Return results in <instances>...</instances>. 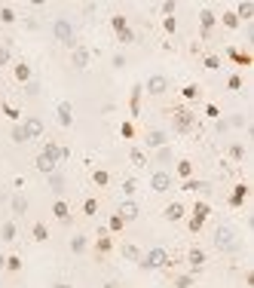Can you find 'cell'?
<instances>
[{"instance_id": "cell-23", "label": "cell", "mask_w": 254, "mask_h": 288, "mask_svg": "<svg viewBox=\"0 0 254 288\" xmlns=\"http://www.w3.org/2000/svg\"><path fill=\"white\" fill-rule=\"evenodd\" d=\"M227 56L239 65V68H248L251 65V56H248V52H242V49H236V46H227Z\"/></svg>"}, {"instance_id": "cell-18", "label": "cell", "mask_w": 254, "mask_h": 288, "mask_svg": "<svg viewBox=\"0 0 254 288\" xmlns=\"http://www.w3.org/2000/svg\"><path fill=\"white\" fill-rule=\"evenodd\" d=\"M117 215H120V218H123L126 224H132V221L138 218V215H141V209H138V203H135V200H126V203L117 209Z\"/></svg>"}, {"instance_id": "cell-2", "label": "cell", "mask_w": 254, "mask_h": 288, "mask_svg": "<svg viewBox=\"0 0 254 288\" xmlns=\"http://www.w3.org/2000/svg\"><path fill=\"white\" fill-rule=\"evenodd\" d=\"M52 34H56V40L64 43L67 49H77V46H80L77 34H74V25H70L67 19H56V22H52Z\"/></svg>"}, {"instance_id": "cell-31", "label": "cell", "mask_w": 254, "mask_h": 288, "mask_svg": "<svg viewBox=\"0 0 254 288\" xmlns=\"http://www.w3.org/2000/svg\"><path fill=\"white\" fill-rule=\"evenodd\" d=\"M129 159H132V166H138V169L147 166V153H144L141 147H132V150H129Z\"/></svg>"}, {"instance_id": "cell-16", "label": "cell", "mask_w": 254, "mask_h": 288, "mask_svg": "<svg viewBox=\"0 0 254 288\" xmlns=\"http://www.w3.org/2000/svg\"><path fill=\"white\" fill-rule=\"evenodd\" d=\"M141 98H144V86L135 83V86H132V92H129V117H132V120L141 114Z\"/></svg>"}, {"instance_id": "cell-39", "label": "cell", "mask_w": 254, "mask_h": 288, "mask_svg": "<svg viewBox=\"0 0 254 288\" xmlns=\"http://www.w3.org/2000/svg\"><path fill=\"white\" fill-rule=\"evenodd\" d=\"M175 288H193V282H196V276H190V273H178L175 279Z\"/></svg>"}, {"instance_id": "cell-60", "label": "cell", "mask_w": 254, "mask_h": 288, "mask_svg": "<svg viewBox=\"0 0 254 288\" xmlns=\"http://www.w3.org/2000/svg\"><path fill=\"white\" fill-rule=\"evenodd\" d=\"M101 288H120V285H117V282H104Z\"/></svg>"}, {"instance_id": "cell-7", "label": "cell", "mask_w": 254, "mask_h": 288, "mask_svg": "<svg viewBox=\"0 0 254 288\" xmlns=\"http://www.w3.org/2000/svg\"><path fill=\"white\" fill-rule=\"evenodd\" d=\"M214 245L221 248V251H230L233 245H236V233H233V227H227V224H221L214 230Z\"/></svg>"}, {"instance_id": "cell-42", "label": "cell", "mask_w": 254, "mask_h": 288, "mask_svg": "<svg viewBox=\"0 0 254 288\" xmlns=\"http://www.w3.org/2000/svg\"><path fill=\"white\" fill-rule=\"evenodd\" d=\"M83 215H86V218H92V215H98V200H95V196H89V200H83Z\"/></svg>"}, {"instance_id": "cell-53", "label": "cell", "mask_w": 254, "mask_h": 288, "mask_svg": "<svg viewBox=\"0 0 254 288\" xmlns=\"http://www.w3.org/2000/svg\"><path fill=\"white\" fill-rule=\"evenodd\" d=\"M175 9H178V3H175V0H166V3L159 6V12H162V15H175Z\"/></svg>"}, {"instance_id": "cell-58", "label": "cell", "mask_w": 254, "mask_h": 288, "mask_svg": "<svg viewBox=\"0 0 254 288\" xmlns=\"http://www.w3.org/2000/svg\"><path fill=\"white\" fill-rule=\"evenodd\" d=\"M25 95H37V83H25Z\"/></svg>"}, {"instance_id": "cell-54", "label": "cell", "mask_w": 254, "mask_h": 288, "mask_svg": "<svg viewBox=\"0 0 254 288\" xmlns=\"http://www.w3.org/2000/svg\"><path fill=\"white\" fill-rule=\"evenodd\" d=\"M9 59H12L9 46H0V68H6V65H9Z\"/></svg>"}, {"instance_id": "cell-13", "label": "cell", "mask_w": 254, "mask_h": 288, "mask_svg": "<svg viewBox=\"0 0 254 288\" xmlns=\"http://www.w3.org/2000/svg\"><path fill=\"white\" fill-rule=\"evenodd\" d=\"M144 144H147L150 150L166 147V144H169V132H162V129H150L147 135H144Z\"/></svg>"}, {"instance_id": "cell-55", "label": "cell", "mask_w": 254, "mask_h": 288, "mask_svg": "<svg viewBox=\"0 0 254 288\" xmlns=\"http://www.w3.org/2000/svg\"><path fill=\"white\" fill-rule=\"evenodd\" d=\"M114 68H117V71L126 68V56H123V52H117V56H114Z\"/></svg>"}, {"instance_id": "cell-26", "label": "cell", "mask_w": 254, "mask_h": 288, "mask_svg": "<svg viewBox=\"0 0 254 288\" xmlns=\"http://www.w3.org/2000/svg\"><path fill=\"white\" fill-rule=\"evenodd\" d=\"M34 166H37V172H43V175H52V172L59 169V166L52 163L49 156H43V153H37V159H34Z\"/></svg>"}, {"instance_id": "cell-37", "label": "cell", "mask_w": 254, "mask_h": 288, "mask_svg": "<svg viewBox=\"0 0 254 288\" xmlns=\"http://www.w3.org/2000/svg\"><path fill=\"white\" fill-rule=\"evenodd\" d=\"M227 153H230V159H236V163H242V159H245V147H242L239 141H233L230 147H227Z\"/></svg>"}, {"instance_id": "cell-28", "label": "cell", "mask_w": 254, "mask_h": 288, "mask_svg": "<svg viewBox=\"0 0 254 288\" xmlns=\"http://www.w3.org/2000/svg\"><path fill=\"white\" fill-rule=\"evenodd\" d=\"M46 181H49V190H56V193H62L64 190V175L56 169L52 175H46Z\"/></svg>"}, {"instance_id": "cell-14", "label": "cell", "mask_w": 254, "mask_h": 288, "mask_svg": "<svg viewBox=\"0 0 254 288\" xmlns=\"http://www.w3.org/2000/svg\"><path fill=\"white\" fill-rule=\"evenodd\" d=\"M214 25H217V15H214L208 6H205V9H199V34H202V37H208Z\"/></svg>"}, {"instance_id": "cell-38", "label": "cell", "mask_w": 254, "mask_h": 288, "mask_svg": "<svg viewBox=\"0 0 254 288\" xmlns=\"http://www.w3.org/2000/svg\"><path fill=\"white\" fill-rule=\"evenodd\" d=\"M178 178H181V181L193 178V163H190V159H181V163H178Z\"/></svg>"}, {"instance_id": "cell-45", "label": "cell", "mask_w": 254, "mask_h": 288, "mask_svg": "<svg viewBox=\"0 0 254 288\" xmlns=\"http://www.w3.org/2000/svg\"><path fill=\"white\" fill-rule=\"evenodd\" d=\"M15 19H19V15H15L12 6H0V22H3V25H12Z\"/></svg>"}, {"instance_id": "cell-8", "label": "cell", "mask_w": 254, "mask_h": 288, "mask_svg": "<svg viewBox=\"0 0 254 288\" xmlns=\"http://www.w3.org/2000/svg\"><path fill=\"white\" fill-rule=\"evenodd\" d=\"M56 120H59L62 129H70V126H74V104H70V101H59V107H56Z\"/></svg>"}, {"instance_id": "cell-20", "label": "cell", "mask_w": 254, "mask_h": 288, "mask_svg": "<svg viewBox=\"0 0 254 288\" xmlns=\"http://www.w3.org/2000/svg\"><path fill=\"white\" fill-rule=\"evenodd\" d=\"M111 248H114V239H111V233H107V230L101 227V230H98V239H95V251H98V255L104 258Z\"/></svg>"}, {"instance_id": "cell-49", "label": "cell", "mask_w": 254, "mask_h": 288, "mask_svg": "<svg viewBox=\"0 0 254 288\" xmlns=\"http://www.w3.org/2000/svg\"><path fill=\"white\" fill-rule=\"evenodd\" d=\"M227 89H230V92H239V89H242V77L239 74H230L227 77Z\"/></svg>"}, {"instance_id": "cell-6", "label": "cell", "mask_w": 254, "mask_h": 288, "mask_svg": "<svg viewBox=\"0 0 254 288\" xmlns=\"http://www.w3.org/2000/svg\"><path fill=\"white\" fill-rule=\"evenodd\" d=\"M187 264H190V276H202V270H205V251L199 248V245H190Z\"/></svg>"}, {"instance_id": "cell-30", "label": "cell", "mask_w": 254, "mask_h": 288, "mask_svg": "<svg viewBox=\"0 0 254 288\" xmlns=\"http://www.w3.org/2000/svg\"><path fill=\"white\" fill-rule=\"evenodd\" d=\"M233 12H236V19H239V22H245V19H251V15H254V3H248V0H245V3H239Z\"/></svg>"}, {"instance_id": "cell-51", "label": "cell", "mask_w": 254, "mask_h": 288, "mask_svg": "<svg viewBox=\"0 0 254 288\" xmlns=\"http://www.w3.org/2000/svg\"><path fill=\"white\" fill-rule=\"evenodd\" d=\"M156 159H159V163H172V147H169V144L156 150Z\"/></svg>"}, {"instance_id": "cell-50", "label": "cell", "mask_w": 254, "mask_h": 288, "mask_svg": "<svg viewBox=\"0 0 254 288\" xmlns=\"http://www.w3.org/2000/svg\"><path fill=\"white\" fill-rule=\"evenodd\" d=\"M162 31H166V34L178 31V19H175V15H166V19H162Z\"/></svg>"}, {"instance_id": "cell-10", "label": "cell", "mask_w": 254, "mask_h": 288, "mask_svg": "<svg viewBox=\"0 0 254 288\" xmlns=\"http://www.w3.org/2000/svg\"><path fill=\"white\" fill-rule=\"evenodd\" d=\"M43 156H49L52 163L59 166L62 159H67V156H70V150H67V147H62V144H56V141H46V144H43Z\"/></svg>"}, {"instance_id": "cell-52", "label": "cell", "mask_w": 254, "mask_h": 288, "mask_svg": "<svg viewBox=\"0 0 254 288\" xmlns=\"http://www.w3.org/2000/svg\"><path fill=\"white\" fill-rule=\"evenodd\" d=\"M202 65H205L208 71H217V68H221V59H217V56H205V59H202Z\"/></svg>"}, {"instance_id": "cell-36", "label": "cell", "mask_w": 254, "mask_h": 288, "mask_svg": "<svg viewBox=\"0 0 254 288\" xmlns=\"http://www.w3.org/2000/svg\"><path fill=\"white\" fill-rule=\"evenodd\" d=\"M123 227H126V221L120 218V215H111V218H107V224H104V230H107V233H120Z\"/></svg>"}, {"instance_id": "cell-9", "label": "cell", "mask_w": 254, "mask_h": 288, "mask_svg": "<svg viewBox=\"0 0 254 288\" xmlns=\"http://www.w3.org/2000/svg\"><path fill=\"white\" fill-rule=\"evenodd\" d=\"M162 218H166L169 224L184 221V218H187V206H184V203H169L166 209H162Z\"/></svg>"}, {"instance_id": "cell-41", "label": "cell", "mask_w": 254, "mask_h": 288, "mask_svg": "<svg viewBox=\"0 0 254 288\" xmlns=\"http://www.w3.org/2000/svg\"><path fill=\"white\" fill-rule=\"evenodd\" d=\"M111 28L120 34V31H126V28H129V19H126L123 12H117V15H111Z\"/></svg>"}, {"instance_id": "cell-15", "label": "cell", "mask_w": 254, "mask_h": 288, "mask_svg": "<svg viewBox=\"0 0 254 288\" xmlns=\"http://www.w3.org/2000/svg\"><path fill=\"white\" fill-rule=\"evenodd\" d=\"M22 129H25L28 141H34V138L43 135V120H37V117H25V120H22Z\"/></svg>"}, {"instance_id": "cell-25", "label": "cell", "mask_w": 254, "mask_h": 288, "mask_svg": "<svg viewBox=\"0 0 254 288\" xmlns=\"http://www.w3.org/2000/svg\"><path fill=\"white\" fill-rule=\"evenodd\" d=\"M31 239H34V242H46V239H49V227H46L43 221H34V227H31Z\"/></svg>"}, {"instance_id": "cell-27", "label": "cell", "mask_w": 254, "mask_h": 288, "mask_svg": "<svg viewBox=\"0 0 254 288\" xmlns=\"http://www.w3.org/2000/svg\"><path fill=\"white\" fill-rule=\"evenodd\" d=\"M67 248L74 251V255H83V251L89 248V239L83 236V233H77V236H70V242H67Z\"/></svg>"}, {"instance_id": "cell-35", "label": "cell", "mask_w": 254, "mask_h": 288, "mask_svg": "<svg viewBox=\"0 0 254 288\" xmlns=\"http://www.w3.org/2000/svg\"><path fill=\"white\" fill-rule=\"evenodd\" d=\"M123 258H126V261H132V264H138V261H141V248L132 245V242H129V245H123Z\"/></svg>"}, {"instance_id": "cell-1", "label": "cell", "mask_w": 254, "mask_h": 288, "mask_svg": "<svg viewBox=\"0 0 254 288\" xmlns=\"http://www.w3.org/2000/svg\"><path fill=\"white\" fill-rule=\"evenodd\" d=\"M138 267L141 270H166V267H172V258H169V251L162 245H156V248L147 251V255H141Z\"/></svg>"}, {"instance_id": "cell-21", "label": "cell", "mask_w": 254, "mask_h": 288, "mask_svg": "<svg viewBox=\"0 0 254 288\" xmlns=\"http://www.w3.org/2000/svg\"><path fill=\"white\" fill-rule=\"evenodd\" d=\"M181 190L184 193H202V190H208V181H202V178H187V181H181Z\"/></svg>"}, {"instance_id": "cell-59", "label": "cell", "mask_w": 254, "mask_h": 288, "mask_svg": "<svg viewBox=\"0 0 254 288\" xmlns=\"http://www.w3.org/2000/svg\"><path fill=\"white\" fill-rule=\"evenodd\" d=\"M6 267V255H3V251H0V270H3Z\"/></svg>"}, {"instance_id": "cell-29", "label": "cell", "mask_w": 254, "mask_h": 288, "mask_svg": "<svg viewBox=\"0 0 254 288\" xmlns=\"http://www.w3.org/2000/svg\"><path fill=\"white\" fill-rule=\"evenodd\" d=\"M92 184L95 187H107L111 184V172L107 169H92Z\"/></svg>"}, {"instance_id": "cell-32", "label": "cell", "mask_w": 254, "mask_h": 288, "mask_svg": "<svg viewBox=\"0 0 254 288\" xmlns=\"http://www.w3.org/2000/svg\"><path fill=\"white\" fill-rule=\"evenodd\" d=\"M217 22H221L224 28H230V31H236V28L242 25L239 19H236V12H233V9H227V12H224V15H221V19H217Z\"/></svg>"}, {"instance_id": "cell-17", "label": "cell", "mask_w": 254, "mask_h": 288, "mask_svg": "<svg viewBox=\"0 0 254 288\" xmlns=\"http://www.w3.org/2000/svg\"><path fill=\"white\" fill-rule=\"evenodd\" d=\"M245 200H248V184L242 181V184H236V187H233V193H230V200H227V203H230V209H242Z\"/></svg>"}, {"instance_id": "cell-12", "label": "cell", "mask_w": 254, "mask_h": 288, "mask_svg": "<svg viewBox=\"0 0 254 288\" xmlns=\"http://www.w3.org/2000/svg\"><path fill=\"white\" fill-rule=\"evenodd\" d=\"M150 190L153 193H169L172 190V175L169 172H153L150 175Z\"/></svg>"}, {"instance_id": "cell-57", "label": "cell", "mask_w": 254, "mask_h": 288, "mask_svg": "<svg viewBox=\"0 0 254 288\" xmlns=\"http://www.w3.org/2000/svg\"><path fill=\"white\" fill-rule=\"evenodd\" d=\"M221 111H217V104H205V117H217Z\"/></svg>"}, {"instance_id": "cell-47", "label": "cell", "mask_w": 254, "mask_h": 288, "mask_svg": "<svg viewBox=\"0 0 254 288\" xmlns=\"http://www.w3.org/2000/svg\"><path fill=\"white\" fill-rule=\"evenodd\" d=\"M3 270H9V273H19V270H22V258H19V255H9Z\"/></svg>"}, {"instance_id": "cell-24", "label": "cell", "mask_w": 254, "mask_h": 288, "mask_svg": "<svg viewBox=\"0 0 254 288\" xmlns=\"http://www.w3.org/2000/svg\"><path fill=\"white\" fill-rule=\"evenodd\" d=\"M9 209H12V215H28V196L25 193H15L12 200H9Z\"/></svg>"}, {"instance_id": "cell-44", "label": "cell", "mask_w": 254, "mask_h": 288, "mask_svg": "<svg viewBox=\"0 0 254 288\" xmlns=\"http://www.w3.org/2000/svg\"><path fill=\"white\" fill-rule=\"evenodd\" d=\"M123 193H126V200H132V196L138 193V181H135V178H126V181H123Z\"/></svg>"}, {"instance_id": "cell-5", "label": "cell", "mask_w": 254, "mask_h": 288, "mask_svg": "<svg viewBox=\"0 0 254 288\" xmlns=\"http://www.w3.org/2000/svg\"><path fill=\"white\" fill-rule=\"evenodd\" d=\"M141 86H144V95H153V98H156V95H166V92H169V80L162 77V74H150V77L144 80Z\"/></svg>"}, {"instance_id": "cell-61", "label": "cell", "mask_w": 254, "mask_h": 288, "mask_svg": "<svg viewBox=\"0 0 254 288\" xmlns=\"http://www.w3.org/2000/svg\"><path fill=\"white\" fill-rule=\"evenodd\" d=\"M56 288H74V285H67V282H59V285H56Z\"/></svg>"}, {"instance_id": "cell-11", "label": "cell", "mask_w": 254, "mask_h": 288, "mask_svg": "<svg viewBox=\"0 0 254 288\" xmlns=\"http://www.w3.org/2000/svg\"><path fill=\"white\" fill-rule=\"evenodd\" d=\"M70 62H74V68L77 71H86L89 68V62H92V52H89V46H77V49H70Z\"/></svg>"}, {"instance_id": "cell-3", "label": "cell", "mask_w": 254, "mask_h": 288, "mask_svg": "<svg viewBox=\"0 0 254 288\" xmlns=\"http://www.w3.org/2000/svg\"><path fill=\"white\" fill-rule=\"evenodd\" d=\"M172 126H175L178 135H187V132H193V126H196V114L187 111V107H178V111H172Z\"/></svg>"}, {"instance_id": "cell-4", "label": "cell", "mask_w": 254, "mask_h": 288, "mask_svg": "<svg viewBox=\"0 0 254 288\" xmlns=\"http://www.w3.org/2000/svg\"><path fill=\"white\" fill-rule=\"evenodd\" d=\"M208 215H211V206H208L205 200H199V203L193 206V215H190V221H187V230H190V233H199Z\"/></svg>"}, {"instance_id": "cell-34", "label": "cell", "mask_w": 254, "mask_h": 288, "mask_svg": "<svg viewBox=\"0 0 254 288\" xmlns=\"http://www.w3.org/2000/svg\"><path fill=\"white\" fill-rule=\"evenodd\" d=\"M15 236H19V230H15V224H12V221H6L3 227H0V239H3V242H12Z\"/></svg>"}, {"instance_id": "cell-22", "label": "cell", "mask_w": 254, "mask_h": 288, "mask_svg": "<svg viewBox=\"0 0 254 288\" xmlns=\"http://www.w3.org/2000/svg\"><path fill=\"white\" fill-rule=\"evenodd\" d=\"M52 215H56L62 224H67V221H70V206H67L64 200H56V203H52Z\"/></svg>"}, {"instance_id": "cell-56", "label": "cell", "mask_w": 254, "mask_h": 288, "mask_svg": "<svg viewBox=\"0 0 254 288\" xmlns=\"http://www.w3.org/2000/svg\"><path fill=\"white\" fill-rule=\"evenodd\" d=\"M227 123H230V126H236V129H239V126H245V117H242V114H236V117H233V120H227Z\"/></svg>"}, {"instance_id": "cell-33", "label": "cell", "mask_w": 254, "mask_h": 288, "mask_svg": "<svg viewBox=\"0 0 254 288\" xmlns=\"http://www.w3.org/2000/svg\"><path fill=\"white\" fill-rule=\"evenodd\" d=\"M0 111H3V117H9L12 123H19V120H22V111H19L15 104H9V101H3V104H0Z\"/></svg>"}, {"instance_id": "cell-46", "label": "cell", "mask_w": 254, "mask_h": 288, "mask_svg": "<svg viewBox=\"0 0 254 288\" xmlns=\"http://www.w3.org/2000/svg\"><path fill=\"white\" fill-rule=\"evenodd\" d=\"M120 135H123L126 141H132V138H135V123H132V120H126V123H120Z\"/></svg>"}, {"instance_id": "cell-40", "label": "cell", "mask_w": 254, "mask_h": 288, "mask_svg": "<svg viewBox=\"0 0 254 288\" xmlns=\"http://www.w3.org/2000/svg\"><path fill=\"white\" fill-rule=\"evenodd\" d=\"M181 98H184V101H196L199 98V86L196 83H187L184 89H181Z\"/></svg>"}, {"instance_id": "cell-62", "label": "cell", "mask_w": 254, "mask_h": 288, "mask_svg": "<svg viewBox=\"0 0 254 288\" xmlns=\"http://www.w3.org/2000/svg\"><path fill=\"white\" fill-rule=\"evenodd\" d=\"M0 86H3V74H0Z\"/></svg>"}, {"instance_id": "cell-48", "label": "cell", "mask_w": 254, "mask_h": 288, "mask_svg": "<svg viewBox=\"0 0 254 288\" xmlns=\"http://www.w3.org/2000/svg\"><path fill=\"white\" fill-rule=\"evenodd\" d=\"M117 40H120L123 46H129V43H135V31H132V28H126V31H120V34H117Z\"/></svg>"}, {"instance_id": "cell-43", "label": "cell", "mask_w": 254, "mask_h": 288, "mask_svg": "<svg viewBox=\"0 0 254 288\" xmlns=\"http://www.w3.org/2000/svg\"><path fill=\"white\" fill-rule=\"evenodd\" d=\"M9 138H12V144H25V141H28V135H25V129H22V123H15V126H12Z\"/></svg>"}, {"instance_id": "cell-19", "label": "cell", "mask_w": 254, "mask_h": 288, "mask_svg": "<svg viewBox=\"0 0 254 288\" xmlns=\"http://www.w3.org/2000/svg\"><path fill=\"white\" fill-rule=\"evenodd\" d=\"M12 74H15V80H19V83L25 86V83H31L34 71H31V65H28V62H15V65H12Z\"/></svg>"}]
</instances>
